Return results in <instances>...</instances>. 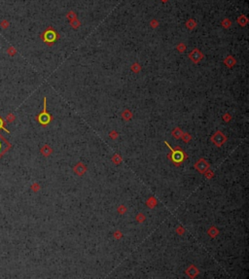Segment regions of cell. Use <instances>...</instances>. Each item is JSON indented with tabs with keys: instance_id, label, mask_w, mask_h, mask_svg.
Segmentation results:
<instances>
[{
	"instance_id": "1",
	"label": "cell",
	"mask_w": 249,
	"mask_h": 279,
	"mask_svg": "<svg viewBox=\"0 0 249 279\" xmlns=\"http://www.w3.org/2000/svg\"><path fill=\"white\" fill-rule=\"evenodd\" d=\"M60 34L56 32V30L53 26H48L45 30L40 34V38L42 41L48 46H53V44L60 39Z\"/></svg>"
},
{
	"instance_id": "15",
	"label": "cell",
	"mask_w": 249,
	"mask_h": 279,
	"mask_svg": "<svg viewBox=\"0 0 249 279\" xmlns=\"http://www.w3.org/2000/svg\"><path fill=\"white\" fill-rule=\"evenodd\" d=\"M0 26H1L2 29H8L10 26V23L7 21V19H2V21H0Z\"/></svg>"
},
{
	"instance_id": "8",
	"label": "cell",
	"mask_w": 249,
	"mask_h": 279,
	"mask_svg": "<svg viewBox=\"0 0 249 279\" xmlns=\"http://www.w3.org/2000/svg\"><path fill=\"white\" fill-rule=\"evenodd\" d=\"M224 63H225L226 65L228 66V67L232 68V67H233V66L236 63V60L235 58H234L232 56H227V58H225V60H224Z\"/></svg>"
},
{
	"instance_id": "23",
	"label": "cell",
	"mask_w": 249,
	"mask_h": 279,
	"mask_svg": "<svg viewBox=\"0 0 249 279\" xmlns=\"http://www.w3.org/2000/svg\"><path fill=\"white\" fill-rule=\"evenodd\" d=\"M44 150H45V153H44V154H45L46 156H48V155L51 153V149H50V148H49L48 146H45V147H44Z\"/></svg>"
},
{
	"instance_id": "9",
	"label": "cell",
	"mask_w": 249,
	"mask_h": 279,
	"mask_svg": "<svg viewBox=\"0 0 249 279\" xmlns=\"http://www.w3.org/2000/svg\"><path fill=\"white\" fill-rule=\"evenodd\" d=\"M197 25H198V23H197V21H195L194 19H189L188 21H186V27L188 28L189 30H193Z\"/></svg>"
},
{
	"instance_id": "13",
	"label": "cell",
	"mask_w": 249,
	"mask_h": 279,
	"mask_svg": "<svg viewBox=\"0 0 249 279\" xmlns=\"http://www.w3.org/2000/svg\"><path fill=\"white\" fill-rule=\"evenodd\" d=\"M66 18L68 19V21H73V19H77V14H76L75 12H73V11H70V12H68V13L66 14Z\"/></svg>"
},
{
	"instance_id": "4",
	"label": "cell",
	"mask_w": 249,
	"mask_h": 279,
	"mask_svg": "<svg viewBox=\"0 0 249 279\" xmlns=\"http://www.w3.org/2000/svg\"><path fill=\"white\" fill-rule=\"evenodd\" d=\"M189 58L193 61L194 63H199V61L203 58V54L199 50L198 48H195L189 54Z\"/></svg>"
},
{
	"instance_id": "18",
	"label": "cell",
	"mask_w": 249,
	"mask_h": 279,
	"mask_svg": "<svg viewBox=\"0 0 249 279\" xmlns=\"http://www.w3.org/2000/svg\"><path fill=\"white\" fill-rule=\"evenodd\" d=\"M7 54H8L9 56H15L17 54V50L15 49V47H9L8 49H7Z\"/></svg>"
},
{
	"instance_id": "14",
	"label": "cell",
	"mask_w": 249,
	"mask_h": 279,
	"mask_svg": "<svg viewBox=\"0 0 249 279\" xmlns=\"http://www.w3.org/2000/svg\"><path fill=\"white\" fill-rule=\"evenodd\" d=\"M150 26L153 28V29H156L158 28L160 26V23H159V21L156 19H153L151 21H150Z\"/></svg>"
},
{
	"instance_id": "27",
	"label": "cell",
	"mask_w": 249,
	"mask_h": 279,
	"mask_svg": "<svg viewBox=\"0 0 249 279\" xmlns=\"http://www.w3.org/2000/svg\"><path fill=\"white\" fill-rule=\"evenodd\" d=\"M161 1H162V2H164V3H166V2H167V1H168V0H161Z\"/></svg>"
},
{
	"instance_id": "24",
	"label": "cell",
	"mask_w": 249,
	"mask_h": 279,
	"mask_svg": "<svg viewBox=\"0 0 249 279\" xmlns=\"http://www.w3.org/2000/svg\"><path fill=\"white\" fill-rule=\"evenodd\" d=\"M183 139H184V141H186V142H187V141H189V140H188V139H189V135L185 134V135H184V137H183Z\"/></svg>"
},
{
	"instance_id": "20",
	"label": "cell",
	"mask_w": 249,
	"mask_h": 279,
	"mask_svg": "<svg viewBox=\"0 0 249 279\" xmlns=\"http://www.w3.org/2000/svg\"><path fill=\"white\" fill-rule=\"evenodd\" d=\"M172 133H173V135H174V136H175L176 138L182 137V135H183V133H182V131L179 129V128H176V129L174 130V131L172 132Z\"/></svg>"
},
{
	"instance_id": "2",
	"label": "cell",
	"mask_w": 249,
	"mask_h": 279,
	"mask_svg": "<svg viewBox=\"0 0 249 279\" xmlns=\"http://www.w3.org/2000/svg\"><path fill=\"white\" fill-rule=\"evenodd\" d=\"M38 122L40 123L42 125H48L49 123H50V121L52 120V117L51 115L49 114L48 112H47V99L46 97L44 98V109H43V112L41 113L40 115L38 116Z\"/></svg>"
},
{
	"instance_id": "7",
	"label": "cell",
	"mask_w": 249,
	"mask_h": 279,
	"mask_svg": "<svg viewBox=\"0 0 249 279\" xmlns=\"http://www.w3.org/2000/svg\"><path fill=\"white\" fill-rule=\"evenodd\" d=\"M86 169H87V168H86L85 165H84L82 162H79V164H77V165L75 166V168H74L75 172L78 175H83L86 172Z\"/></svg>"
},
{
	"instance_id": "11",
	"label": "cell",
	"mask_w": 249,
	"mask_h": 279,
	"mask_svg": "<svg viewBox=\"0 0 249 279\" xmlns=\"http://www.w3.org/2000/svg\"><path fill=\"white\" fill-rule=\"evenodd\" d=\"M81 21H79L78 19H73V21H70V25H71V27L74 28V29H78L79 27L81 26Z\"/></svg>"
},
{
	"instance_id": "21",
	"label": "cell",
	"mask_w": 249,
	"mask_h": 279,
	"mask_svg": "<svg viewBox=\"0 0 249 279\" xmlns=\"http://www.w3.org/2000/svg\"><path fill=\"white\" fill-rule=\"evenodd\" d=\"M189 268H190V270H194V268H195V266H190ZM187 273H188L189 275H191L192 277H194V276L196 275V274H197V273H198V272H194V271H190V270H187Z\"/></svg>"
},
{
	"instance_id": "25",
	"label": "cell",
	"mask_w": 249,
	"mask_h": 279,
	"mask_svg": "<svg viewBox=\"0 0 249 279\" xmlns=\"http://www.w3.org/2000/svg\"><path fill=\"white\" fill-rule=\"evenodd\" d=\"M224 119H227V120H229V119H230V116H229V115H225V116H224Z\"/></svg>"
},
{
	"instance_id": "26",
	"label": "cell",
	"mask_w": 249,
	"mask_h": 279,
	"mask_svg": "<svg viewBox=\"0 0 249 279\" xmlns=\"http://www.w3.org/2000/svg\"><path fill=\"white\" fill-rule=\"evenodd\" d=\"M0 127L3 128V127H2V121H1V119H0Z\"/></svg>"
},
{
	"instance_id": "5",
	"label": "cell",
	"mask_w": 249,
	"mask_h": 279,
	"mask_svg": "<svg viewBox=\"0 0 249 279\" xmlns=\"http://www.w3.org/2000/svg\"><path fill=\"white\" fill-rule=\"evenodd\" d=\"M226 140L227 139H226L225 135H224L221 131H217L212 136V141L215 143V145H217V146H221Z\"/></svg>"
},
{
	"instance_id": "12",
	"label": "cell",
	"mask_w": 249,
	"mask_h": 279,
	"mask_svg": "<svg viewBox=\"0 0 249 279\" xmlns=\"http://www.w3.org/2000/svg\"><path fill=\"white\" fill-rule=\"evenodd\" d=\"M221 24L225 29H228L232 26V21H231V19H224L223 21H222Z\"/></svg>"
},
{
	"instance_id": "22",
	"label": "cell",
	"mask_w": 249,
	"mask_h": 279,
	"mask_svg": "<svg viewBox=\"0 0 249 279\" xmlns=\"http://www.w3.org/2000/svg\"><path fill=\"white\" fill-rule=\"evenodd\" d=\"M208 233H209V235H211V236H215L216 234L218 233V231H217L216 229H214V228H212L211 229H209V231H208Z\"/></svg>"
},
{
	"instance_id": "17",
	"label": "cell",
	"mask_w": 249,
	"mask_h": 279,
	"mask_svg": "<svg viewBox=\"0 0 249 279\" xmlns=\"http://www.w3.org/2000/svg\"><path fill=\"white\" fill-rule=\"evenodd\" d=\"M186 45L184 43H179L176 47V50L179 52V53H184L185 50H186Z\"/></svg>"
},
{
	"instance_id": "16",
	"label": "cell",
	"mask_w": 249,
	"mask_h": 279,
	"mask_svg": "<svg viewBox=\"0 0 249 279\" xmlns=\"http://www.w3.org/2000/svg\"><path fill=\"white\" fill-rule=\"evenodd\" d=\"M130 69H132V70L134 71V72H135V73H138L139 71L141 70V66H140L137 62H135V63H134V64H132V67H130Z\"/></svg>"
},
{
	"instance_id": "19",
	"label": "cell",
	"mask_w": 249,
	"mask_h": 279,
	"mask_svg": "<svg viewBox=\"0 0 249 279\" xmlns=\"http://www.w3.org/2000/svg\"><path fill=\"white\" fill-rule=\"evenodd\" d=\"M132 117V113L130 112V110H126L124 113H123V118H124L125 120H130V118Z\"/></svg>"
},
{
	"instance_id": "10",
	"label": "cell",
	"mask_w": 249,
	"mask_h": 279,
	"mask_svg": "<svg viewBox=\"0 0 249 279\" xmlns=\"http://www.w3.org/2000/svg\"><path fill=\"white\" fill-rule=\"evenodd\" d=\"M238 23L240 24V26H245L246 24L248 23V19L245 15H240L238 18Z\"/></svg>"
},
{
	"instance_id": "3",
	"label": "cell",
	"mask_w": 249,
	"mask_h": 279,
	"mask_svg": "<svg viewBox=\"0 0 249 279\" xmlns=\"http://www.w3.org/2000/svg\"><path fill=\"white\" fill-rule=\"evenodd\" d=\"M166 144L168 146V148L170 149V151L172 152V160H173L174 162H176V164H179V162H181L182 160H184V157H185V155H184V153L182 152V151H180L179 149H177V150H173L172 148L169 146L168 145V143L166 142Z\"/></svg>"
},
{
	"instance_id": "6",
	"label": "cell",
	"mask_w": 249,
	"mask_h": 279,
	"mask_svg": "<svg viewBox=\"0 0 249 279\" xmlns=\"http://www.w3.org/2000/svg\"><path fill=\"white\" fill-rule=\"evenodd\" d=\"M195 167H196L199 172H205L206 170L208 169L209 165L204 160H199L196 164V165H195Z\"/></svg>"
}]
</instances>
